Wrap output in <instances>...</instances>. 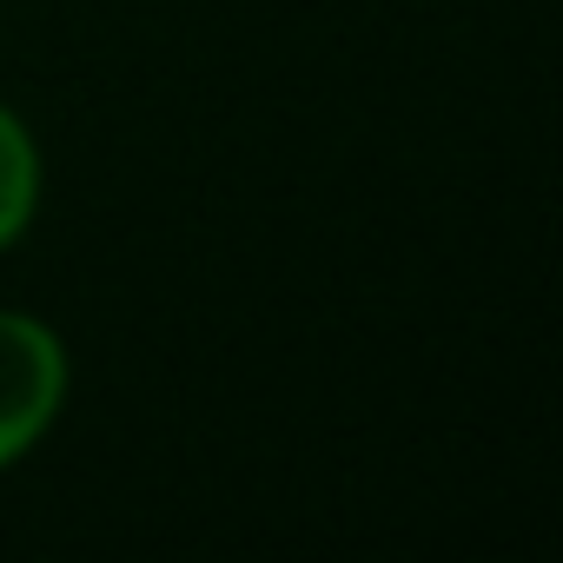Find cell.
Masks as SVG:
<instances>
[{"instance_id": "1", "label": "cell", "mask_w": 563, "mask_h": 563, "mask_svg": "<svg viewBox=\"0 0 563 563\" xmlns=\"http://www.w3.org/2000/svg\"><path fill=\"white\" fill-rule=\"evenodd\" d=\"M60 385H67V365L54 332L21 312H0V464L21 457L47 431Z\"/></svg>"}, {"instance_id": "2", "label": "cell", "mask_w": 563, "mask_h": 563, "mask_svg": "<svg viewBox=\"0 0 563 563\" xmlns=\"http://www.w3.org/2000/svg\"><path fill=\"white\" fill-rule=\"evenodd\" d=\"M34 186H41V166H34V146L21 133L14 113H0V245H8L27 212H34Z\"/></svg>"}]
</instances>
